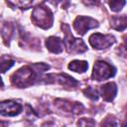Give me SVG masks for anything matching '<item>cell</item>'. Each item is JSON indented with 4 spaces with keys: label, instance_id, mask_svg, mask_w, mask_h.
I'll return each instance as SVG.
<instances>
[{
    "label": "cell",
    "instance_id": "6",
    "mask_svg": "<svg viewBox=\"0 0 127 127\" xmlns=\"http://www.w3.org/2000/svg\"><path fill=\"white\" fill-rule=\"evenodd\" d=\"M73 29L76 31L77 34L79 35H85V33L90 30V29H94L98 27V22L91 18V17H87V16H77L72 24Z\"/></svg>",
    "mask_w": 127,
    "mask_h": 127
},
{
    "label": "cell",
    "instance_id": "9",
    "mask_svg": "<svg viewBox=\"0 0 127 127\" xmlns=\"http://www.w3.org/2000/svg\"><path fill=\"white\" fill-rule=\"evenodd\" d=\"M56 105L62 109L63 111L65 112H71L74 114H80L83 112L84 108L81 103L78 102H70L67 100H63V99H57L56 100Z\"/></svg>",
    "mask_w": 127,
    "mask_h": 127
},
{
    "label": "cell",
    "instance_id": "17",
    "mask_svg": "<svg viewBox=\"0 0 127 127\" xmlns=\"http://www.w3.org/2000/svg\"><path fill=\"white\" fill-rule=\"evenodd\" d=\"M83 94L88 97L89 99L91 100H97L98 99V92L95 88L91 87V86H88L86 87L85 89H83Z\"/></svg>",
    "mask_w": 127,
    "mask_h": 127
},
{
    "label": "cell",
    "instance_id": "12",
    "mask_svg": "<svg viewBox=\"0 0 127 127\" xmlns=\"http://www.w3.org/2000/svg\"><path fill=\"white\" fill-rule=\"evenodd\" d=\"M110 26L114 30L123 31L127 26V18L125 15L122 16H112L110 18Z\"/></svg>",
    "mask_w": 127,
    "mask_h": 127
},
{
    "label": "cell",
    "instance_id": "19",
    "mask_svg": "<svg viewBox=\"0 0 127 127\" xmlns=\"http://www.w3.org/2000/svg\"><path fill=\"white\" fill-rule=\"evenodd\" d=\"M111 118H112V119L110 120V119H109V116H108L107 118H105L104 121L101 122L100 125H101V126H116V125H118V123L116 122V120L114 119V117L112 116Z\"/></svg>",
    "mask_w": 127,
    "mask_h": 127
},
{
    "label": "cell",
    "instance_id": "1",
    "mask_svg": "<svg viewBox=\"0 0 127 127\" xmlns=\"http://www.w3.org/2000/svg\"><path fill=\"white\" fill-rule=\"evenodd\" d=\"M50 66L44 63L22 66L12 74L11 76L12 84L19 88H25L31 86L37 82L39 75H41L44 71L48 70Z\"/></svg>",
    "mask_w": 127,
    "mask_h": 127
},
{
    "label": "cell",
    "instance_id": "2",
    "mask_svg": "<svg viewBox=\"0 0 127 127\" xmlns=\"http://www.w3.org/2000/svg\"><path fill=\"white\" fill-rule=\"evenodd\" d=\"M31 19L36 26L45 30L50 29L53 26L54 22V16L52 11L45 5L37 6L32 12Z\"/></svg>",
    "mask_w": 127,
    "mask_h": 127
},
{
    "label": "cell",
    "instance_id": "5",
    "mask_svg": "<svg viewBox=\"0 0 127 127\" xmlns=\"http://www.w3.org/2000/svg\"><path fill=\"white\" fill-rule=\"evenodd\" d=\"M115 43V37L108 34L103 35L100 33H94L89 37V44L96 50H104L111 47Z\"/></svg>",
    "mask_w": 127,
    "mask_h": 127
},
{
    "label": "cell",
    "instance_id": "18",
    "mask_svg": "<svg viewBox=\"0 0 127 127\" xmlns=\"http://www.w3.org/2000/svg\"><path fill=\"white\" fill-rule=\"evenodd\" d=\"M78 126H94L95 122L90 118H81L76 123Z\"/></svg>",
    "mask_w": 127,
    "mask_h": 127
},
{
    "label": "cell",
    "instance_id": "21",
    "mask_svg": "<svg viewBox=\"0 0 127 127\" xmlns=\"http://www.w3.org/2000/svg\"><path fill=\"white\" fill-rule=\"evenodd\" d=\"M53 5H55V6H57L58 4H60V3H64V0H49ZM66 1H68V0H66Z\"/></svg>",
    "mask_w": 127,
    "mask_h": 127
},
{
    "label": "cell",
    "instance_id": "10",
    "mask_svg": "<svg viewBox=\"0 0 127 127\" xmlns=\"http://www.w3.org/2000/svg\"><path fill=\"white\" fill-rule=\"evenodd\" d=\"M46 47L53 54H61L64 51V44L61 38L51 36L46 40Z\"/></svg>",
    "mask_w": 127,
    "mask_h": 127
},
{
    "label": "cell",
    "instance_id": "11",
    "mask_svg": "<svg viewBox=\"0 0 127 127\" xmlns=\"http://www.w3.org/2000/svg\"><path fill=\"white\" fill-rule=\"evenodd\" d=\"M117 94V85L115 82H107L100 86V95L105 101H112Z\"/></svg>",
    "mask_w": 127,
    "mask_h": 127
},
{
    "label": "cell",
    "instance_id": "14",
    "mask_svg": "<svg viewBox=\"0 0 127 127\" xmlns=\"http://www.w3.org/2000/svg\"><path fill=\"white\" fill-rule=\"evenodd\" d=\"M35 0H6V2L12 8H21L27 9L33 5Z\"/></svg>",
    "mask_w": 127,
    "mask_h": 127
},
{
    "label": "cell",
    "instance_id": "13",
    "mask_svg": "<svg viewBox=\"0 0 127 127\" xmlns=\"http://www.w3.org/2000/svg\"><path fill=\"white\" fill-rule=\"evenodd\" d=\"M88 68V63L86 61H79V60H74L68 64V69L82 73L86 71Z\"/></svg>",
    "mask_w": 127,
    "mask_h": 127
},
{
    "label": "cell",
    "instance_id": "4",
    "mask_svg": "<svg viewBox=\"0 0 127 127\" xmlns=\"http://www.w3.org/2000/svg\"><path fill=\"white\" fill-rule=\"evenodd\" d=\"M115 73H116V68L113 65L109 64L104 61H97L93 65L91 77L94 80L101 81L113 77Z\"/></svg>",
    "mask_w": 127,
    "mask_h": 127
},
{
    "label": "cell",
    "instance_id": "15",
    "mask_svg": "<svg viewBox=\"0 0 127 127\" xmlns=\"http://www.w3.org/2000/svg\"><path fill=\"white\" fill-rule=\"evenodd\" d=\"M15 62L14 60L10 59L9 57H2L0 59V72H6L8 69H10L14 65Z\"/></svg>",
    "mask_w": 127,
    "mask_h": 127
},
{
    "label": "cell",
    "instance_id": "20",
    "mask_svg": "<svg viewBox=\"0 0 127 127\" xmlns=\"http://www.w3.org/2000/svg\"><path fill=\"white\" fill-rule=\"evenodd\" d=\"M82 2L86 6H94V5H97L98 0H82Z\"/></svg>",
    "mask_w": 127,
    "mask_h": 127
},
{
    "label": "cell",
    "instance_id": "7",
    "mask_svg": "<svg viewBox=\"0 0 127 127\" xmlns=\"http://www.w3.org/2000/svg\"><path fill=\"white\" fill-rule=\"evenodd\" d=\"M44 82L46 83H58L65 87H75L78 81L66 73H56L48 74L44 77Z\"/></svg>",
    "mask_w": 127,
    "mask_h": 127
},
{
    "label": "cell",
    "instance_id": "22",
    "mask_svg": "<svg viewBox=\"0 0 127 127\" xmlns=\"http://www.w3.org/2000/svg\"><path fill=\"white\" fill-rule=\"evenodd\" d=\"M3 85H4V83H3V80H2V78L0 76V87H3Z\"/></svg>",
    "mask_w": 127,
    "mask_h": 127
},
{
    "label": "cell",
    "instance_id": "8",
    "mask_svg": "<svg viewBox=\"0 0 127 127\" xmlns=\"http://www.w3.org/2000/svg\"><path fill=\"white\" fill-rule=\"evenodd\" d=\"M23 110V106L14 100H4L0 102V115L16 116Z\"/></svg>",
    "mask_w": 127,
    "mask_h": 127
},
{
    "label": "cell",
    "instance_id": "16",
    "mask_svg": "<svg viewBox=\"0 0 127 127\" xmlns=\"http://www.w3.org/2000/svg\"><path fill=\"white\" fill-rule=\"evenodd\" d=\"M126 1L125 0H109L108 4L110 7V10L113 12H119L124 7Z\"/></svg>",
    "mask_w": 127,
    "mask_h": 127
},
{
    "label": "cell",
    "instance_id": "3",
    "mask_svg": "<svg viewBox=\"0 0 127 127\" xmlns=\"http://www.w3.org/2000/svg\"><path fill=\"white\" fill-rule=\"evenodd\" d=\"M62 29L64 33V44H65L67 50L69 53H73V54H81L84 53L85 51H87V47L84 44V42L81 39H77L74 38L72 36V34L70 33L69 27L66 24H63L62 25Z\"/></svg>",
    "mask_w": 127,
    "mask_h": 127
}]
</instances>
